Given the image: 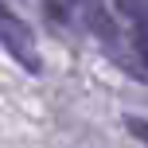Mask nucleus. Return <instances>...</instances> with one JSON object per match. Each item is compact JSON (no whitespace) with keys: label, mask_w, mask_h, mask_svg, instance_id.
Returning <instances> with one entry per match:
<instances>
[{"label":"nucleus","mask_w":148,"mask_h":148,"mask_svg":"<svg viewBox=\"0 0 148 148\" xmlns=\"http://www.w3.org/2000/svg\"><path fill=\"white\" fill-rule=\"evenodd\" d=\"M0 47H4L8 55H12L16 62H20L23 70L39 74L43 70V62H39V51H35V35H31V27L20 20V16L12 12V8L0 0Z\"/></svg>","instance_id":"nucleus-1"},{"label":"nucleus","mask_w":148,"mask_h":148,"mask_svg":"<svg viewBox=\"0 0 148 148\" xmlns=\"http://www.w3.org/2000/svg\"><path fill=\"white\" fill-rule=\"evenodd\" d=\"M133 55L140 59V70H148V27H133Z\"/></svg>","instance_id":"nucleus-2"},{"label":"nucleus","mask_w":148,"mask_h":148,"mask_svg":"<svg viewBox=\"0 0 148 148\" xmlns=\"http://www.w3.org/2000/svg\"><path fill=\"white\" fill-rule=\"evenodd\" d=\"M125 125H129V133H133L136 140L148 144V121H140V117H125Z\"/></svg>","instance_id":"nucleus-3"}]
</instances>
